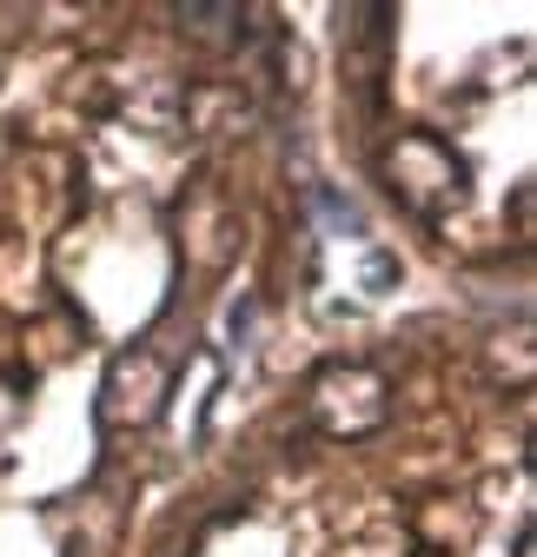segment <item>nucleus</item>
<instances>
[{
	"mask_svg": "<svg viewBox=\"0 0 537 557\" xmlns=\"http://www.w3.org/2000/svg\"><path fill=\"white\" fill-rule=\"evenodd\" d=\"M312 418L332 432V438H359L385 418V379L365 372V366H332L319 385H312Z\"/></svg>",
	"mask_w": 537,
	"mask_h": 557,
	"instance_id": "obj_2",
	"label": "nucleus"
},
{
	"mask_svg": "<svg viewBox=\"0 0 537 557\" xmlns=\"http://www.w3.org/2000/svg\"><path fill=\"white\" fill-rule=\"evenodd\" d=\"M385 186L412 206V213L438 220L445 206L464 199V160L445 147L438 133H398V147L385 153Z\"/></svg>",
	"mask_w": 537,
	"mask_h": 557,
	"instance_id": "obj_1",
	"label": "nucleus"
},
{
	"mask_svg": "<svg viewBox=\"0 0 537 557\" xmlns=\"http://www.w3.org/2000/svg\"><path fill=\"white\" fill-rule=\"evenodd\" d=\"M179 21H192V27H220V21H233V8H179Z\"/></svg>",
	"mask_w": 537,
	"mask_h": 557,
	"instance_id": "obj_3",
	"label": "nucleus"
}]
</instances>
